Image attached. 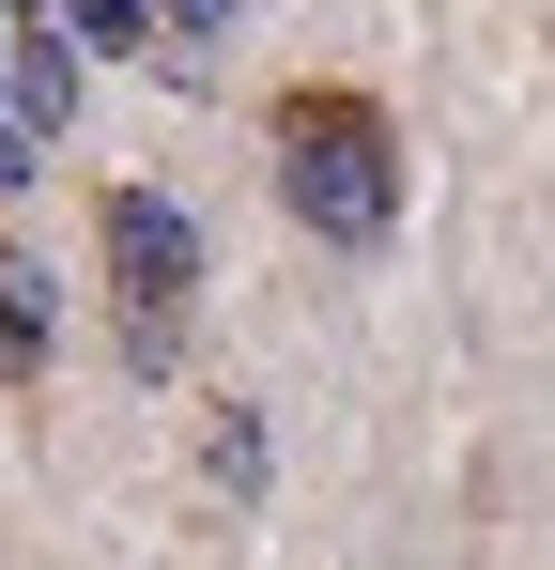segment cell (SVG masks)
<instances>
[{
    "label": "cell",
    "instance_id": "6da1fadb",
    "mask_svg": "<svg viewBox=\"0 0 555 570\" xmlns=\"http://www.w3.org/2000/svg\"><path fill=\"white\" fill-rule=\"evenodd\" d=\"M278 200H293V232H324V247H386V216H401L386 108L370 94H278Z\"/></svg>",
    "mask_w": 555,
    "mask_h": 570
},
{
    "label": "cell",
    "instance_id": "9c48e42d",
    "mask_svg": "<svg viewBox=\"0 0 555 570\" xmlns=\"http://www.w3.org/2000/svg\"><path fill=\"white\" fill-rule=\"evenodd\" d=\"M0 31H31V0H0Z\"/></svg>",
    "mask_w": 555,
    "mask_h": 570
},
{
    "label": "cell",
    "instance_id": "8992f818",
    "mask_svg": "<svg viewBox=\"0 0 555 570\" xmlns=\"http://www.w3.org/2000/svg\"><path fill=\"white\" fill-rule=\"evenodd\" d=\"M201 463H216V493H263V416H216V448H201Z\"/></svg>",
    "mask_w": 555,
    "mask_h": 570
},
{
    "label": "cell",
    "instance_id": "3957f363",
    "mask_svg": "<svg viewBox=\"0 0 555 570\" xmlns=\"http://www.w3.org/2000/svg\"><path fill=\"white\" fill-rule=\"evenodd\" d=\"M0 124H16L31 155L78 124V47H62V31H0Z\"/></svg>",
    "mask_w": 555,
    "mask_h": 570
},
{
    "label": "cell",
    "instance_id": "7a4b0ae2",
    "mask_svg": "<svg viewBox=\"0 0 555 570\" xmlns=\"http://www.w3.org/2000/svg\"><path fill=\"white\" fill-rule=\"evenodd\" d=\"M108 308H124V371H171L185 355V293H201V232H185V200L155 186H108Z\"/></svg>",
    "mask_w": 555,
    "mask_h": 570
},
{
    "label": "cell",
    "instance_id": "52a82bcc",
    "mask_svg": "<svg viewBox=\"0 0 555 570\" xmlns=\"http://www.w3.org/2000/svg\"><path fill=\"white\" fill-rule=\"evenodd\" d=\"M216 31H232V0H155V47H171V62H201Z\"/></svg>",
    "mask_w": 555,
    "mask_h": 570
},
{
    "label": "cell",
    "instance_id": "ba28073f",
    "mask_svg": "<svg viewBox=\"0 0 555 570\" xmlns=\"http://www.w3.org/2000/svg\"><path fill=\"white\" fill-rule=\"evenodd\" d=\"M16 186H31V139H16V124H0V200H16Z\"/></svg>",
    "mask_w": 555,
    "mask_h": 570
},
{
    "label": "cell",
    "instance_id": "5b68a950",
    "mask_svg": "<svg viewBox=\"0 0 555 570\" xmlns=\"http://www.w3.org/2000/svg\"><path fill=\"white\" fill-rule=\"evenodd\" d=\"M62 16H78L62 47H155V0H62Z\"/></svg>",
    "mask_w": 555,
    "mask_h": 570
},
{
    "label": "cell",
    "instance_id": "277c9868",
    "mask_svg": "<svg viewBox=\"0 0 555 570\" xmlns=\"http://www.w3.org/2000/svg\"><path fill=\"white\" fill-rule=\"evenodd\" d=\"M47 340H62L47 263H31V247H0V385H31V371H47Z\"/></svg>",
    "mask_w": 555,
    "mask_h": 570
}]
</instances>
